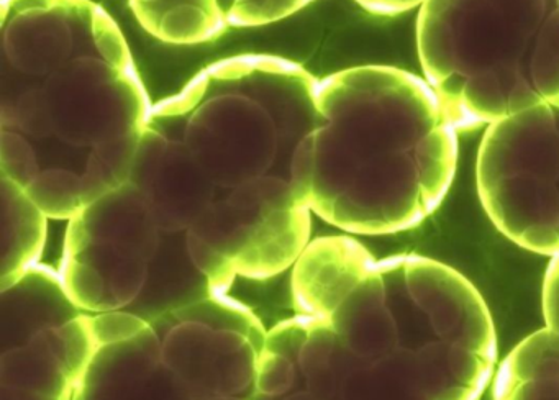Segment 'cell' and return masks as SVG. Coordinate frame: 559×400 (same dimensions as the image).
Here are the masks:
<instances>
[{"instance_id":"d6986e66","label":"cell","mask_w":559,"mask_h":400,"mask_svg":"<svg viewBox=\"0 0 559 400\" xmlns=\"http://www.w3.org/2000/svg\"><path fill=\"white\" fill-rule=\"evenodd\" d=\"M25 190L47 219L70 222L86 207L83 177L73 170H41Z\"/></svg>"},{"instance_id":"83f0119b","label":"cell","mask_w":559,"mask_h":400,"mask_svg":"<svg viewBox=\"0 0 559 400\" xmlns=\"http://www.w3.org/2000/svg\"><path fill=\"white\" fill-rule=\"evenodd\" d=\"M0 400H73L68 397L48 396V393L34 392V390L14 389V387L0 386Z\"/></svg>"},{"instance_id":"ba28073f","label":"cell","mask_w":559,"mask_h":400,"mask_svg":"<svg viewBox=\"0 0 559 400\" xmlns=\"http://www.w3.org/2000/svg\"><path fill=\"white\" fill-rule=\"evenodd\" d=\"M260 351L247 337L178 321L163 338V360L192 400L238 397L254 387Z\"/></svg>"},{"instance_id":"484cf974","label":"cell","mask_w":559,"mask_h":400,"mask_svg":"<svg viewBox=\"0 0 559 400\" xmlns=\"http://www.w3.org/2000/svg\"><path fill=\"white\" fill-rule=\"evenodd\" d=\"M148 327V321L127 311L114 310L93 315V330L99 346L139 337Z\"/></svg>"},{"instance_id":"30bf717a","label":"cell","mask_w":559,"mask_h":400,"mask_svg":"<svg viewBox=\"0 0 559 400\" xmlns=\"http://www.w3.org/2000/svg\"><path fill=\"white\" fill-rule=\"evenodd\" d=\"M525 176L559 192V123L543 101L487 127L477 153V183Z\"/></svg>"},{"instance_id":"7402d4cb","label":"cell","mask_w":559,"mask_h":400,"mask_svg":"<svg viewBox=\"0 0 559 400\" xmlns=\"http://www.w3.org/2000/svg\"><path fill=\"white\" fill-rule=\"evenodd\" d=\"M0 173L24 189L41 173L31 144L9 128L0 134Z\"/></svg>"},{"instance_id":"7a4b0ae2","label":"cell","mask_w":559,"mask_h":400,"mask_svg":"<svg viewBox=\"0 0 559 400\" xmlns=\"http://www.w3.org/2000/svg\"><path fill=\"white\" fill-rule=\"evenodd\" d=\"M319 79L271 55H240L202 69L178 94L153 105L150 125L179 128L215 186L235 189L270 170L320 123Z\"/></svg>"},{"instance_id":"7c38bea8","label":"cell","mask_w":559,"mask_h":400,"mask_svg":"<svg viewBox=\"0 0 559 400\" xmlns=\"http://www.w3.org/2000/svg\"><path fill=\"white\" fill-rule=\"evenodd\" d=\"M78 315L81 310L64 292L60 274L47 266H35L17 284L2 291L5 350L28 343L40 331L60 327Z\"/></svg>"},{"instance_id":"ffe728a7","label":"cell","mask_w":559,"mask_h":400,"mask_svg":"<svg viewBox=\"0 0 559 400\" xmlns=\"http://www.w3.org/2000/svg\"><path fill=\"white\" fill-rule=\"evenodd\" d=\"M44 331L64 369L78 386L100 348L94 334L93 317L81 314L60 327L47 328Z\"/></svg>"},{"instance_id":"3957f363","label":"cell","mask_w":559,"mask_h":400,"mask_svg":"<svg viewBox=\"0 0 559 400\" xmlns=\"http://www.w3.org/2000/svg\"><path fill=\"white\" fill-rule=\"evenodd\" d=\"M309 207L289 179L263 176L215 200L186 232V248L214 294L237 275L264 281L296 264L310 238Z\"/></svg>"},{"instance_id":"9a60e30c","label":"cell","mask_w":559,"mask_h":400,"mask_svg":"<svg viewBox=\"0 0 559 400\" xmlns=\"http://www.w3.org/2000/svg\"><path fill=\"white\" fill-rule=\"evenodd\" d=\"M140 25L165 43L198 45L227 30V13L218 0H129Z\"/></svg>"},{"instance_id":"4dcf8cb0","label":"cell","mask_w":559,"mask_h":400,"mask_svg":"<svg viewBox=\"0 0 559 400\" xmlns=\"http://www.w3.org/2000/svg\"><path fill=\"white\" fill-rule=\"evenodd\" d=\"M551 105H552V107L558 108V111H559V98H558V101L552 102Z\"/></svg>"},{"instance_id":"603a6c76","label":"cell","mask_w":559,"mask_h":400,"mask_svg":"<svg viewBox=\"0 0 559 400\" xmlns=\"http://www.w3.org/2000/svg\"><path fill=\"white\" fill-rule=\"evenodd\" d=\"M312 0H235L227 12L228 25H270L299 12Z\"/></svg>"},{"instance_id":"8fae6325","label":"cell","mask_w":559,"mask_h":400,"mask_svg":"<svg viewBox=\"0 0 559 400\" xmlns=\"http://www.w3.org/2000/svg\"><path fill=\"white\" fill-rule=\"evenodd\" d=\"M374 262L371 252L349 236L313 239L293 266L290 274V292L297 314L329 320Z\"/></svg>"},{"instance_id":"9c48e42d","label":"cell","mask_w":559,"mask_h":400,"mask_svg":"<svg viewBox=\"0 0 559 400\" xmlns=\"http://www.w3.org/2000/svg\"><path fill=\"white\" fill-rule=\"evenodd\" d=\"M73 400H192L163 360V340L150 325L139 337L100 346Z\"/></svg>"},{"instance_id":"5b68a950","label":"cell","mask_w":559,"mask_h":400,"mask_svg":"<svg viewBox=\"0 0 559 400\" xmlns=\"http://www.w3.org/2000/svg\"><path fill=\"white\" fill-rule=\"evenodd\" d=\"M148 200L123 184L70 220L61 256V285L80 310L104 314L132 304L148 281L159 248Z\"/></svg>"},{"instance_id":"5bb4252c","label":"cell","mask_w":559,"mask_h":400,"mask_svg":"<svg viewBox=\"0 0 559 400\" xmlns=\"http://www.w3.org/2000/svg\"><path fill=\"white\" fill-rule=\"evenodd\" d=\"M2 190V271L0 291L17 284L40 264L47 242V216L32 202L27 190L0 176Z\"/></svg>"},{"instance_id":"6da1fadb","label":"cell","mask_w":559,"mask_h":400,"mask_svg":"<svg viewBox=\"0 0 559 400\" xmlns=\"http://www.w3.org/2000/svg\"><path fill=\"white\" fill-rule=\"evenodd\" d=\"M320 123L289 167L297 199L358 235L404 232L443 202L457 161L456 128L424 79L368 64L319 79Z\"/></svg>"},{"instance_id":"4fadbf2b","label":"cell","mask_w":559,"mask_h":400,"mask_svg":"<svg viewBox=\"0 0 559 400\" xmlns=\"http://www.w3.org/2000/svg\"><path fill=\"white\" fill-rule=\"evenodd\" d=\"M492 400H559V334L545 327L516 344L497 370Z\"/></svg>"},{"instance_id":"277c9868","label":"cell","mask_w":559,"mask_h":400,"mask_svg":"<svg viewBox=\"0 0 559 400\" xmlns=\"http://www.w3.org/2000/svg\"><path fill=\"white\" fill-rule=\"evenodd\" d=\"M51 131L74 146L99 148L145 130L152 117L145 85L112 16L94 7L73 55L34 87Z\"/></svg>"},{"instance_id":"1f68e13d","label":"cell","mask_w":559,"mask_h":400,"mask_svg":"<svg viewBox=\"0 0 559 400\" xmlns=\"http://www.w3.org/2000/svg\"><path fill=\"white\" fill-rule=\"evenodd\" d=\"M556 2H558V5H559V0H556Z\"/></svg>"},{"instance_id":"e0dca14e","label":"cell","mask_w":559,"mask_h":400,"mask_svg":"<svg viewBox=\"0 0 559 400\" xmlns=\"http://www.w3.org/2000/svg\"><path fill=\"white\" fill-rule=\"evenodd\" d=\"M359 360L346 350L329 320L317 321L299 357L307 390L320 400H340L343 384Z\"/></svg>"},{"instance_id":"ac0fdd59","label":"cell","mask_w":559,"mask_h":400,"mask_svg":"<svg viewBox=\"0 0 559 400\" xmlns=\"http://www.w3.org/2000/svg\"><path fill=\"white\" fill-rule=\"evenodd\" d=\"M173 317L178 321H194V323L207 325L215 330L234 331V333L247 337L258 351H263L267 331L264 330L260 318L240 302L227 297L225 294H211L199 298L191 304L182 305L173 311Z\"/></svg>"},{"instance_id":"52a82bcc","label":"cell","mask_w":559,"mask_h":400,"mask_svg":"<svg viewBox=\"0 0 559 400\" xmlns=\"http://www.w3.org/2000/svg\"><path fill=\"white\" fill-rule=\"evenodd\" d=\"M129 183L142 190L166 233L188 232L215 202L217 189L181 140L150 123L140 137Z\"/></svg>"},{"instance_id":"f546056e","label":"cell","mask_w":559,"mask_h":400,"mask_svg":"<svg viewBox=\"0 0 559 400\" xmlns=\"http://www.w3.org/2000/svg\"><path fill=\"white\" fill-rule=\"evenodd\" d=\"M202 400H243V399H240V397H209V399H202Z\"/></svg>"},{"instance_id":"8992f818","label":"cell","mask_w":559,"mask_h":400,"mask_svg":"<svg viewBox=\"0 0 559 400\" xmlns=\"http://www.w3.org/2000/svg\"><path fill=\"white\" fill-rule=\"evenodd\" d=\"M546 0H427L417 19L425 78L447 105L469 79L522 68Z\"/></svg>"},{"instance_id":"f1b7e54d","label":"cell","mask_w":559,"mask_h":400,"mask_svg":"<svg viewBox=\"0 0 559 400\" xmlns=\"http://www.w3.org/2000/svg\"><path fill=\"white\" fill-rule=\"evenodd\" d=\"M283 400H320L319 397L313 396V393H310L309 390H304V392H296L293 393V396L286 397V399Z\"/></svg>"},{"instance_id":"2e32d148","label":"cell","mask_w":559,"mask_h":400,"mask_svg":"<svg viewBox=\"0 0 559 400\" xmlns=\"http://www.w3.org/2000/svg\"><path fill=\"white\" fill-rule=\"evenodd\" d=\"M0 386L73 399L76 384L64 369L45 331L0 357Z\"/></svg>"},{"instance_id":"d4e9b609","label":"cell","mask_w":559,"mask_h":400,"mask_svg":"<svg viewBox=\"0 0 559 400\" xmlns=\"http://www.w3.org/2000/svg\"><path fill=\"white\" fill-rule=\"evenodd\" d=\"M297 364L281 354L263 350L258 356L254 390L260 396L277 397L289 392L297 376Z\"/></svg>"},{"instance_id":"44dd1931","label":"cell","mask_w":559,"mask_h":400,"mask_svg":"<svg viewBox=\"0 0 559 400\" xmlns=\"http://www.w3.org/2000/svg\"><path fill=\"white\" fill-rule=\"evenodd\" d=\"M530 74L535 91L552 102L559 98V5L546 16L543 25L536 33L532 59H530Z\"/></svg>"},{"instance_id":"cb8c5ba5","label":"cell","mask_w":559,"mask_h":400,"mask_svg":"<svg viewBox=\"0 0 559 400\" xmlns=\"http://www.w3.org/2000/svg\"><path fill=\"white\" fill-rule=\"evenodd\" d=\"M319 320L322 318L297 314L296 317L280 321L276 327L267 331L263 350L273 351L299 364L300 353Z\"/></svg>"},{"instance_id":"4316f807","label":"cell","mask_w":559,"mask_h":400,"mask_svg":"<svg viewBox=\"0 0 559 400\" xmlns=\"http://www.w3.org/2000/svg\"><path fill=\"white\" fill-rule=\"evenodd\" d=\"M356 2L376 15H397L424 5L427 0H356Z\"/></svg>"}]
</instances>
